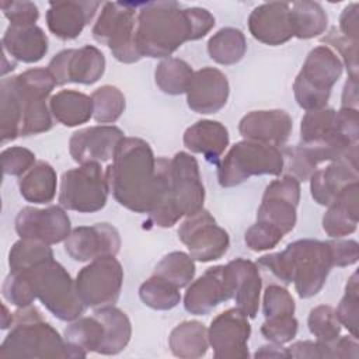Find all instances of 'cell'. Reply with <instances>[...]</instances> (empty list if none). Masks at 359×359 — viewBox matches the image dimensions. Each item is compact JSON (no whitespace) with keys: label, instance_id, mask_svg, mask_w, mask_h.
Wrapping results in <instances>:
<instances>
[{"label":"cell","instance_id":"1","mask_svg":"<svg viewBox=\"0 0 359 359\" xmlns=\"http://www.w3.org/2000/svg\"><path fill=\"white\" fill-rule=\"evenodd\" d=\"M215 24V17L202 7H182L177 1L140 3L136 45L142 56L167 59L185 42L203 38Z\"/></svg>","mask_w":359,"mask_h":359},{"label":"cell","instance_id":"2","mask_svg":"<svg viewBox=\"0 0 359 359\" xmlns=\"http://www.w3.org/2000/svg\"><path fill=\"white\" fill-rule=\"evenodd\" d=\"M56 81L48 67L28 69L0 83V136L10 142L18 136L48 132L52 112L48 97Z\"/></svg>","mask_w":359,"mask_h":359},{"label":"cell","instance_id":"3","mask_svg":"<svg viewBox=\"0 0 359 359\" xmlns=\"http://www.w3.org/2000/svg\"><path fill=\"white\" fill-rule=\"evenodd\" d=\"M205 187L198 161L187 151H178L168 160L157 158L156 198L149 222L158 227H172L182 217L203 209Z\"/></svg>","mask_w":359,"mask_h":359},{"label":"cell","instance_id":"4","mask_svg":"<svg viewBox=\"0 0 359 359\" xmlns=\"http://www.w3.org/2000/svg\"><path fill=\"white\" fill-rule=\"evenodd\" d=\"M105 175L109 191L121 206L149 215L156 198L157 158L146 140L125 137Z\"/></svg>","mask_w":359,"mask_h":359},{"label":"cell","instance_id":"5","mask_svg":"<svg viewBox=\"0 0 359 359\" xmlns=\"http://www.w3.org/2000/svg\"><path fill=\"white\" fill-rule=\"evenodd\" d=\"M257 265L283 283L293 282L299 297L309 299L323 289L334 261L328 241L304 238L287 244L280 252L262 255Z\"/></svg>","mask_w":359,"mask_h":359},{"label":"cell","instance_id":"6","mask_svg":"<svg viewBox=\"0 0 359 359\" xmlns=\"http://www.w3.org/2000/svg\"><path fill=\"white\" fill-rule=\"evenodd\" d=\"M86 356V351L60 337L32 304L20 307L14 313L10 332L0 346V358L76 359Z\"/></svg>","mask_w":359,"mask_h":359},{"label":"cell","instance_id":"7","mask_svg":"<svg viewBox=\"0 0 359 359\" xmlns=\"http://www.w3.org/2000/svg\"><path fill=\"white\" fill-rule=\"evenodd\" d=\"M24 272L31 280L35 297L56 318L73 321L83 314L86 306L79 296L76 280L62 264L50 258Z\"/></svg>","mask_w":359,"mask_h":359},{"label":"cell","instance_id":"8","mask_svg":"<svg viewBox=\"0 0 359 359\" xmlns=\"http://www.w3.org/2000/svg\"><path fill=\"white\" fill-rule=\"evenodd\" d=\"M342 70V60L330 46L320 45L313 48L293 83V93L299 107L306 111L325 108L331 90L339 80Z\"/></svg>","mask_w":359,"mask_h":359},{"label":"cell","instance_id":"9","mask_svg":"<svg viewBox=\"0 0 359 359\" xmlns=\"http://www.w3.org/2000/svg\"><path fill=\"white\" fill-rule=\"evenodd\" d=\"M283 168L285 156L276 146L244 139L220 160L217 180L223 188H231L254 175H280Z\"/></svg>","mask_w":359,"mask_h":359},{"label":"cell","instance_id":"10","mask_svg":"<svg viewBox=\"0 0 359 359\" xmlns=\"http://www.w3.org/2000/svg\"><path fill=\"white\" fill-rule=\"evenodd\" d=\"M139 7L140 3L108 1L93 27L94 39L108 46L112 56L122 63H135L143 57L135 38Z\"/></svg>","mask_w":359,"mask_h":359},{"label":"cell","instance_id":"11","mask_svg":"<svg viewBox=\"0 0 359 359\" xmlns=\"http://www.w3.org/2000/svg\"><path fill=\"white\" fill-rule=\"evenodd\" d=\"M108 192L109 185L101 164L86 163L63 172L59 203L67 210L94 213L105 206Z\"/></svg>","mask_w":359,"mask_h":359},{"label":"cell","instance_id":"12","mask_svg":"<svg viewBox=\"0 0 359 359\" xmlns=\"http://www.w3.org/2000/svg\"><path fill=\"white\" fill-rule=\"evenodd\" d=\"M123 283V268L114 255L90 261L76 276V287L86 307H105L116 303Z\"/></svg>","mask_w":359,"mask_h":359},{"label":"cell","instance_id":"13","mask_svg":"<svg viewBox=\"0 0 359 359\" xmlns=\"http://www.w3.org/2000/svg\"><path fill=\"white\" fill-rule=\"evenodd\" d=\"M178 238L194 261L210 262L222 258L230 245L229 233L205 209L188 216L178 227Z\"/></svg>","mask_w":359,"mask_h":359},{"label":"cell","instance_id":"14","mask_svg":"<svg viewBox=\"0 0 359 359\" xmlns=\"http://www.w3.org/2000/svg\"><path fill=\"white\" fill-rule=\"evenodd\" d=\"M299 201L300 181L296 177L285 175L275 180L265 188L257 222L271 224L285 236L294 229Z\"/></svg>","mask_w":359,"mask_h":359},{"label":"cell","instance_id":"15","mask_svg":"<svg viewBox=\"0 0 359 359\" xmlns=\"http://www.w3.org/2000/svg\"><path fill=\"white\" fill-rule=\"evenodd\" d=\"M48 70L57 86L67 83L90 86L97 83L104 74L105 56L93 45H84L79 49H65L50 59Z\"/></svg>","mask_w":359,"mask_h":359},{"label":"cell","instance_id":"16","mask_svg":"<svg viewBox=\"0 0 359 359\" xmlns=\"http://www.w3.org/2000/svg\"><path fill=\"white\" fill-rule=\"evenodd\" d=\"M251 325L248 317L237 307L216 316L208 328L209 345L216 359H245L250 356L248 339Z\"/></svg>","mask_w":359,"mask_h":359},{"label":"cell","instance_id":"17","mask_svg":"<svg viewBox=\"0 0 359 359\" xmlns=\"http://www.w3.org/2000/svg\"><path fill=\"white\" fill-rule=\"evenodd\" d=\"M15 231L21 238L38 240L45 244L65 241L70 231V219L62 206H48L38 209L22 208L15 217Z\"/></svg>","mask_w":359,"mask_h":359},{"label":"cell","instance_id":"18","mask_svg":"<svg viewBox=\"0 0 359 359\" xmlns=\"http://www.w3.org/2000/svg\"><path fill=\"white\" fill-rule=\"evenodd\" d=\"M233 280L227 265H216L188 285L184 307L195 316L209 314L220 303L233 297Z\"/></svg>","mask_w":359,"mask_h":359},{"label":"cell","instance_id":"19","mask_svg":"<svg viewBox=\"0 0 359 359\" xmlns=\"http://www.w3.org/2000/svg\"><path fill=\"white\" fill-rule=\"evenodd\" d=\"M121 248V236L109 223L79 226L65 240V251L79 262L93 261L100 257L116 255Z\"/></svg>","mask_w":359,"mask_h":359},{"label":"cell","instance_id":"20","mask_svg":"<svg viewBox=\"0 0 359 359\" xmlns=\"http://www.w3.org/2000/svg\"><path fill=\"white\" fill-rule=\"evenodd\" d=\"M125 139L122 129L114 125H95L74 132L69 140V151L79 164L104 163L114 158L119 143Z\"/></svg>","mask_w":359,"mask_h":359},{"label":"cell","instance_id":"21","mask_svg":"<svg viewBox=\"0 0 359 359\" xmlns=\"http://www.w3.org/2000/svg\"><path fill=\"white\" fill-rule=\"evenodd\" d=\"M230 86L226 74L216 67H202L194 72L187 90L188 107L198 114H215L220 111L229 98Z\"/></svg>","mask_w":359,"mask_h":359},{"label":"cell","instance_id":"22","mask_svg":"<svg viewBox=\"0 0 359 359\" xmlns=\"http://www.w3.org/2000/svg\"><path fill=\"white\" fill-rule=\"evenodd\" d=\"M250 34L259 42L278 46L294 36L290 4L285 1H271L255 7L248 17Z\"/></svg>","mask_w":359,"mask_h":359},{"label":"cell","instance_id":"23","mask_svg":"<svg viewBox=\"0 0 359 359\" xmlns=\"http://www.w3.org/2000/svg\"><path fill=\"white\" fill-rule=\"evenodd\" d=\"M293 121L283 109L251 111L238 123V132L245 140L280 146L287 142Z\"/></svg>","mask_w":359,"mask_h":359},{"label":"cell","instance_id":"24","mask_svg":"<svg viewBox=\"0 0 359 359\" xmlns=\"http://www.w3.org/2000/svg\"><path fill=\"white\" fill-rule=\"evenodd\" d=\"M100 6V1H50L46 11V25L55 36L65 41L74 39L93 20Z\"/></svg>","mask_w":359,"mask_h":359},{"label":"cell","instance_id":"25","mask_svg":"<svg viewBox=\"0 0 359 359\" xmlns=\"http://www.w3.org/2000/svg\"><path fill=\"white\" fill-rule=\"evenodd\" d=\"M309 180L313 199L318 205L328 206L348 185L358 182V158L331 161L327 167L317 168Z\"/></svg>","mask_w":359,"mask_h":359},{"label":"cell","instance_id":"26","mask_svg":"<svg viewBox=\"0 0 359 359\" xmlns=\"http://www.w3.org/2000/svg\"><path fill=\"white\" fill-rule=\"evenodd\" d=\"M233 280L236 307L248 318H254L259 307L262 280L258 265L250 259L236 258L227 264Z\"/></svg>","mask_w":359,"mask_h":359},{"label":"cell","instance_id":"27","mask_svg":"<svg viewBox=\"0 0 359 359\" xmlns=\"http://www.w3.org/2000/svg\"><path fill=\"white\" fill-rule=\"evenodd\" d=\"M3 52L15 62L36 63L48 52V36L38 25H8L3 39Z\"/></svg>","mask_w":359,"mask_h":359},{"label":"cell","instance_id":"28","mask_svg":"<svg viewBox=\"0 0 359 359\" xmlns=\"http://www.w3.org/2000/svg\"><path fill=\"white\" fill-rule=\"evenodd\" d=\"M359 219V185H348L325 210L323 216L324 231L334 238L352 234Z\"/></svg>","mask_w":359,"mask_h":359},{"label":"cell","instance_id":"29","mask_svg":"<svg viewBox=\"0 0 359 359\" xmlns=\"http://www.w3.org/2000/svg\"><path fill=\"white\" fill-rule=\"evenodd\" d=\"M230 142L227 128L210 119H202L191 125L184 133V144L192 153L205 156L206 160L216 163L224 153Z\"/></svg>","mask_w":359,"mask_h":359},{"label":"cell","instance_id":"30","mask_svg":"<svg viewBox=\"0 0 359 359\" xmlns=\"http://www.w3.org/2000/svg\"><path fill=\"white\" fill-rule=\"evenodd\" d=\"M52 116L65 126H79L93 118V101L84 93L60 90L49 100Z\"/></svg>","mask_w":359,"mask_h":359},{"label":"cell","instance_id":"31","mask_svg":"<svg viewBox=\"0 0 359 359\" xmlns=\"http://www.w3.org/2000/svg\"><path fill=\"white\" fill-rule=\"evenodd\" d=\"M168 346L177 358H202L206 355L209 348L208 328L196 320L182 321L170 332Z\"/></svg>","mask_w":359,"mask_h":359},{"label":"cell","instance_id":"32","mask_svg":"<svg viewBox=\"0 0 359 359\" xmlns=\"http://www.w3.org/2000/svg\"><path fill=\"white\" fill-rule=\"evenodd\" d=\"M94 314L102 321L105 337L100 348L101 355H116L122 352L130 341L132 325L129 317L118 307L105 306L94 310Z\"/></svg>","mask_w":359,"mask_h":359},{"label":"cell","instance_id":"33","mask_svg":"<svg viewBox=\"0 0 359 359\" xmlns=\"http://www.w3.org/2000/svg\"><path fill=\"white\" fill-rule=\"evenodd\" d=\"M57 177L53 167L46 161H38L20 177L18 188L21 196L32 203H49L56 195Z\"/></svg>","mask_w":359,"mask_h":359},{"label":"cell","instance_id":"34","mask_svg":"<svg viewBox=\"0 0 359 359\" xmlns=\"http://www.w3.org/2000/svg\"><path fill=\"white\" fill-rule=\"evenodd\" d=\"M290 18L293 34L299 39L316 38L325 32L328 17L317 1H294L290 4Z\"/></svg>","mask_w":359,"mask_h":359},{"label":"cell","instance_id":"35","mask_svg":"<svg viewBox=\"0 0 359 359\" xmlns=\"http://www.w3.org/2000/svg\"><path fill=\"white\" fill-rule=\"evenodd\" d=\"M247 50V41L238 28L226 27L213 34L208 41V53L219 65H236Z\"/></svg>","mask_w":359,"mask_h":359},{"label":"cell","instance_id":"36","mask_svg":"<svg viewBox=\"0 0 359 359\" xmlns=\"http://www.w3.org/2000/svg\"><path fill=\"white\" fill-rule=\"evenodd\" d=\"M192 76V67L185 60L178 57L163 59L154 72L157 87L170 95H180L187 93Z\"/></svg>","mask_w":359,"mask_h":359},{"label":"cell","instance_id":"37","mask_svg":"<svg viewBox=\"0 0 359 359\" xmlns=\"http://www.w3.org/2000/svg\"><path fill=\"white\" fill-rule=\"evenodd\" d=\"M65 339L88 352H100V348L104 342L105 330L102 321L93 313L90 317H79L73 320L65 328Z\"/></svg>","mask_w":359,"mask_h":359},{"label":"cell","instance_id":"38","mask_svg":"<svg viewBox=\"0 0 359 359\" xmlns=\"http://www.w3.org/2000/svg\"><path fill=\"white\" fill-rule=\"evenodd\" d=\"M50 258H53V251L49 244L31 238H20L8 252L10 272L27 271Z\"/></svg>","mask_w":359,"mask_h":359},{"label":"cell","instance_id":"39","mask_svg":"<svg viewBox=\"0 0 359 359\" xmlns=\"http://www.w3.org/2000/svg\"><path fill=\"white\" fill-rule=\"evenodd\" d=\"M139 296L153 310H171L181 300L180 289L157 275H151L140 285Z\"/></svg>","mask_w":359,"mask_h":359},{"label":"cell","instance_id":"40","mask_svg":"<svg viewBox=\"0 0 359 359\" xmlns=\"http://www.w3.org/2000/svg\"><path fill=\"white\" fill-rule=\"evenodd\" d=\"M195 262L189 254L172 251L161 258L156 265L153 275H157L181 289L191 283L195 276Z\"/></svg>","mask_w":359,"mask_h":359},{"label":"cell","instance_id":"41","mask_svg":"<svg viewBox=\"0 0 359 359\" xmlns=\"http://www.w3.org/2000/svg\"><path fill=\"white\" fill-rule=\"evenodd\" d=\"M93 118L98 123H114L125 111V95L115 86H101L91 94Z\"/></svg>","mask_w":359,"mask_h":359},{"label":"cell","instance_id":"42","mask_svg":"<svg viewBox=\"0 0 359 359\" xmlns=\"http://www.w3.org/2000/svg\"><path fill=\"white\" fill-rule=\"evenodd\" d=\"M307 325L316 339L323 342H332L341 334V323L337 311L328 304H321L311 309L307 318Z\"/></svg>","mask_w":359,"mask_h":359},{"label":"cell","instance_id":"43","mask_svg":"<svg viewBox=\"0 0 359 359\" xmlns=\"http://www.w3.org/2000/svg\"><path fill=\"white\" fill-rule=\"evenodd\" d=\"M358 272H353L346 282L345 293L339 300L338 307L335 309L341 325H344L352 337L358 338L359 332V285H358Z\"/></svg>","mask_w":359,"mask_h":359},{"label":"cell","instance_id":"44","mask_svg":"<svg viewBox=\"0 0 359 359\" xmlns=\"http://www.w3.org/2000/svg\"><path fill=\"white\" fill-rule=\"evenodd\" d=\"M3 297L15 307H27L34 303L35 293L27 272H10L3 283Z\"/></svg>","mask_w":359,"mask_h":359},{"label":"cell","instance_id":"45","mask_svg":"<svg viewBox=\"0 0 359 359\" xmlns=\"http://www.w3.org/2000/svg\"><path fill=\"white\" fill-rule=\"evenodd\" d=\"M294 299L287 289L279 285H269L264 292L262 310L265 318L294 314Z\"/></svg>","mask_w":359,"mask_h":359},{"label":"cell","instance_id":"46","mask_svg":"<svg viewBox=\"0 0 359 359\" xmlns=\"http://www.w3.org/2000/svg\"><path fill=\"white\" fill-rule=\"evenodd\" d=\"M299 323L294 316H280L273 318H265L264 324L261 325V334L273 344H287L290 342L297 334Z\"/></svg>","mask_w":359,"mask_h":359},{"label":"cell","instance_id":"47","mask_svg":"<svg viewBox=\"0 0 359 359\" xmlns=\"http://www.w3.org/2000/svg\"><path fill=\"white\" fill-rule=\"evenodd\" d=\"M282 238L283 234L278 229L262 222H255L244 234L245 245L255 252L272 250Z\"/></svg>","mask_w":359,"mask_h":359},{"label":"cell","instance_id":"48","mask_svg":"<svg viewBox=\"0 0 359 359\" xmlns=\"http://www.w3.org/2000/svg\"><path fill=\"white\" fill-rule=\"evenodd\" d=\"M1 168L6 175L22 177L35 165V154L25 147L13 146L1 151Z\"/></svg>","mask_w":359,"mask_h":359},{"label":"cell","instance_id":"49","mask_svg":"<svg viewBox=\"0 0 359 359\" xmlns=\"http://www.w3.org/2000/svg\"><path fill=\"white\" fill-rule=\"evenodd\" d=\"M323 42L325 43V46L331 45L339 52L344 60L342 65L346 66L348 77L358 79V42L346 39L335 28L323 38Z\"/></svg>","mask_w":359,"mask_h":359},{"label":"cell","instance_id":"50","mask_svg":"<svg viewBox=\"0 0 359 359\" xmlns=\"http://www.w3.org/2000/svg\"><path fill=\"white\" fill-rule=\"evenodd\" d=\"M0 7L10 25H34L39 17V10L32 1H1Z\"/></svg>","mask_w":359,"mask_h":359},{"label":"cell","instance_id":"51","mask_svg":"<svg viewBox=\"0 0 359 359\" xmlns=\"http://www.w3.org/2000/svg\"><path fill=\"white\" fill-rule=\"evenodd\" d=\"M290 358L299 359H320V358H335L332 342L323 341H299L287 348Z\"/></svg>","mask_w":359,"mask_h":359},{"label":"cell","instance_id":"52","mask_svg":"<svg viewBox=\"0 0 359 359\" xmlns=\"http://www.w3.org/2000/svg\"><path fill=\"white\" fill-rule=\"evenodd\" d=\"M334 266H349L359 258V245L355 240H331L328 241Z\"/></svg>","mask_w":359,"mask_h":359},{"label":"cell","instance_id":"53","mask_svg":"<svg viewBox=\"0 0 359 359\" xmlns=\"http://www.w3.org/2000/svg\"><path fill=\"white\" fill-rule=\"evenodd\" d=\"M358 3H351L339 17V34L353 42H358Z\"/></svg>","mask_w":359,"mask_h":359},{"label":"cell","instance_id":"54","mask_svg":"<svg viewBox=\"0 0 359 359\" xmlns=\"http://www.w3.org/2000/svg\"><path fill=\"white\" fill-rule=\"evenodd\" d=\"M342 107L356 108L358 107V79L348 77L342 91ZM358 109V108H356Z\"/></svg>","mask_w":359,"mask_h":359},{"label":"cell","instance_id":"55","mask_svg":"<svg viewBox=\"0 0 359 359\" xmlns=\"http://www.w3.org/2000/svg\"><path fill=\"white\" fill-rule=\"evenodd\" d=\"M254 358H290L287 348H283L279 344H268L262 345L257 352L254 353Z\"/></svg>","mask_w":359,"mask_h":359},{"label":"cell","instance_id":"56","mask_svg":"<svg viewBox=\"0 0 359 359\" xmlns=\"http://www.w3.org/2000/svg\"><path fill=\"white\" fill-rule=\"evenodd\" d=\"M13 320H14V313H10L7 306L3 304V316H1V330H6V328H10L11 324H13Z\"/></svg>","mask_w":359,"mask_h":359}]
</instances>
